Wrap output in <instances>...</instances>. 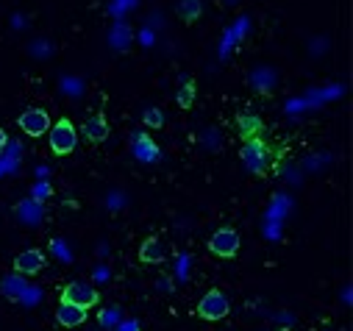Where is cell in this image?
Wrapping results in <instances>:
<instances>
[{"label": "cell", "mask_w": 353, "mask_h": 331, "mask_svg": "<svg viewBox=\"0 0 353 331\" xmlns=\"http://www.w3.org/2000/svg\"><path fill=\"white\" fill-rule=\"evenodd\" d=\"M98 301H101V295L90 281H70L61 290V301L59 303H70V306H78V309L90 312L92 306H98Z\"/></svg>", "instance_id": "1"}, {"label": "cell", "mask_w": 353, "mask_h": 331, "mask_svg": "<svg viewBox=\"0 0 353 331\" xmlns=\"http://www.w3.org/2000/svg\"><path fill=\"white\" fill-rule=\"evenodd\" d=\"M239 153H242L245 168L250 173H256V176H261L264 170L270 168V150H268V145H264L259 137L256 139H245V145H242Z\"/></svg>", "instance_id": "2"}, {"label": "cell", "mask_w": 353, "mask_h": 331, "mask_svg": "<svg viewBox=\"0 0 353 331\" xmlns=\"http://www.w3.org/2000/svg\"><path fill=\"white\" fill-rule=\"evenodd\" d=\"M75 148H78V131H75V126L64 117V120H59V123L50 128V150H53L56 156H70Z\"/></svg>", "instance_id": "3"}, {"label": "cell", "mask_w": 353, "mask_h": 331, "mask_svg": "<svg viewBox=\"0 0 353 331\" xmlns=\"http://www.w3.org/2000/svg\"><path fill=\"white\" fill-rule=\"evenodd\" d=\"M195 312H198V317L214 323V320H223V317L231 312V303H228V298H225L220 290H209V292L201 298V303H198Z\"/></svg>", "instance_id": "4"}, {"label": "cell", "mask_w": 353, "mask_h": 331, "mask_svg": "<svg viewBox=\"0 0 353 331\" xmlns=\"http://www.w3.org/2000/svg\"><path fill=\"white\" fill-rule=\"evenodd\" d=\"M209 251L214 257H223V259H231L239 254V234L234 228H220L214 231V237L209 239Z\"/></svg>", "instance_id": "5"}, {"label": "cell", "mask_w": 353, "mask_h": 331, "mask_svg": "<svg viewBox=\"0 0 353 331\" xmlns=\"http://www.w3.org/2000/svg\"><path fill=\"white\" fill-rule=\"evenodd\" d=\"M248 84L253 92H261V95H268L279 87V72L270 67V64H259L248 72Z\"/></svg>", "instance_id": "6"}, {"label": "cell", "mask_w": 353, "mask_h": 331, "mask_svg": "<svg viewBox=\"0 0 353 331\" xmlns=\"http://www.w3.org/2000/svg\"><path fill=\"white\" fill-rule=\"evenodd\" d=\"M17 123H20L23 134H28V137H42L45 131H50V117L45 109H28L20 114Z\"/></svg>", "instance_id": "7"}, {"label": "cell", "mask_w": 353, "mask_h": 331, "mask_svg": "<svg viewBox=\"0 0 353 331\" xmlns=\"http://www.w3.org/2000/svg\"><path fill=\"white\" fill-rule=\"evenodd\" d=\"M42 268H45V254L37 251V248H31V251H23L14 259V273L17 276H37Z\"/></svg>", "instance_id": "8"}, {"label": "cell", "mask_w": 353, "mask_h": 331, "mask_svg": "<svg viewBox=\"0 0 353 331\" xmlns=\"http://www.w3.org/2000/svg\"><path fill=\"white\" fill-rule=\"evenodd\" d=\"M14 217L23 223V225H39L42 217H45V206L34 198H23L17 206H14Z\"/></svg>", "instance_id": "9"}, {"label": "cell", "mask_w": 353, "mask_h": 331, "mask_svg": "<svg viewBox=\"0 0 353 331\" xmlns=\"http://www.w3.org/2000/svg\"><path fill=\"white\" fill-rule=\"evenodd\" d=\"M139 259H142L145 265H161V262L167 259V245H164L159 237L145 239L142 248H139Z\"/></svg>", "instance_id": "10"}, {"label": "cell", "mask_w": 353, "mask_h": 331, "mask_svg": "<svg viewBox=\"0 0 353 331\" xmlns=\"http://www.w3.org/2000/svg\"><path fill=\"white\" fill-rule=\"evenodd\" d=\"M81 131H83V137L90 139V142H103L109 137V123H106L103 114H90V117L83 120Z\"/></svg>", "instance_id": "11"}, {"label": "cell", "mask_w": 353, "mask_h": 331, "mask_svg": "<svg viewBox=\"0 0 353 331\" xmlns=\"http://www.w3.org/2000/svg\"><path fill=\"white\" fill-rule=\"evenodd\" d=\"M86 320V309H78V306H70V303H59L56 309V323L61 328H75Z\"/></svg>", "instance_id": "12"}, {"label": "cell", "mask_w": 353, "mask_h": 331, "mask_svg": "<svg viewBox=\"0 0 353 331\" xmlns=\"http://www.w3.org/2000/svg\"><path fill=\"white\" fill-rule=\"evenodd\" d=\"M236 128H239L242 139H256V137H261V131H264V123H261V117H259V114L242 112V114L236 117Z\"/></svg>", "instance_id": "13"}, {"label": "cell", "mask_w": 353, "mask_h": 331, "mask_svg": "<svg viewBox=\"0 0 353 331\" xmlns=\"http://www.w3.org/2000/svg\"><path fill=\"white\" fill-rule=\"evenodd\" d=\"M131 148H134V156L139 161H156L159 159V148L148 134H134V145Z\"/></svg>", "instance_id": "14"}, {"label": "cell", "mask_w": 353, "mask_h": 331, "mask_svg": "<svg viewBox=\"0 0 353 331\" xmlns=\"http://www.w3.org/2000/svg\"><path fill=\"white\" fill-rule=\"evenodd\" d=\"M0 292H3L9 301H23V295L28 292V284H26V279L23 276H6L3 281H0Z\"/></svg>", "instance_id": "15"}, {"label": "cell", "mask_w": 353, "mask_h": 331, "mask_svg": "<svg viewBox=\"0 0 353 331\" xmlns=\"http://www.w3.org/2000/svg\"><path fill=\"white\" fill-rule=\"evenodd\" d=\"M109 45H112L114 50H128V48H131V28H128L125 23H117V26L112 28V34H109Z\"/></svg>", "instance_id": "16"}, {"label": "cell", "mask_w": 353, "mask_h": 331, "mask_svg": "<svg viewBox=\"0 0 353 331\" xmlns=\"http://www.w3.org/2000/svg\"><path fill=\"white\" fill-rule=\"evenodd\" d=\"M201 12H203V3L201 0H179V17H184V20H198L201 17Z\"/></svg>", "instance_id": "17"}, {"label": "cell", "mask_w": 353, "mask_h": 331, "mask_svg": "<svg viewBox=\"0 0 353 331\" xmlns=\"http://www.w3.org/2000/svg\"><path fill=\"white\" fill-rule=\"evenodd\" d=\"M245 31H248V20L242 17V20H236V26H234V28H228V31H225V39H223V53H228V48H234Z\"/></svg>", "instance_id": "18"}, {"label": "cell", "mask_w": 353, "mask_h": 331, "mask_svg": "<svg viewBox=\"0 0 353 331\" xmlns=\"http://www.w3.org/2000/svg\"><path fill=\"white\" fill-rule=\"evenodd\" d=\"M98 323L103 325V328H117L120 325V306H109V309H103L101 314H98Z\"/></svg>", "instance_id": "19"}, {"label": "cell", "mask_w": 353, "mask_h": 331, "mask_svg": "<svg viewBox=\"0 0 353 331\" xmlns=\"http://www.w3.org/2000/svg\"><path fill=\"white\" fill-rule=\"evenodd\" d=\"M175 101H179V106H184V109L192 106V101H195V84H192V81H184V87L179 90Z\"/></svg>", "instance_id": "20"}, {"label": "cell", "mask_w": 353, "mask_h": 331, "mask_svg": "<svg viewBox=\"0 0 353 331\" xmlns=\"http://www.w3.org/2000/svg\"><path fill=\"white\" fill-rule=\"evenodd\" d=\"M61 84H64V92H70V95H81L83 92V81L81 78L67 75V78H61Z\"/></svg>", "instance_id": "21"}, {"label": "cell", "mask_w": 353, "mask_h": 331, "mask_svg": "<svg viewBox=\"0 0 353 331\" xmlns=\"http://www.w3.org/2000/svg\"><path fill=\"white\" fill-rule=\"evenodd\" d=\"M142 120H145V126H148V128H159V126L164 123V114H161L159 109H148Z\"/></svg>", "instance_id": "22"}, {"label": "cell", "mask_w": 353, "mask_h": 331, "mask_svg": "<svg viewBox=\"0 0 353 331\" xmlns=\"http://www.w3.org/2000/svg\"><path fill=\"white\" fill-rule=\"evenodd\" d=\"M31 53H34V56H48V53H53V50H50V45H48V39H37V42L31 45Z\"/></svg>", "instance_id": "23"}, {"label": "cell", "mask_w": 353, "mask_h": 331, "mask_svg": "<svg viewBox=\"0 0 353 331\" xmlns=\"http://www.w3.org/2000/svg\"><path fill=\"white\" fill-rule=\"evenodd\" d=\"M48 195H50V187H48V184H39V187H37V195H34V201H39V203H42Z\"/></svg>", "instance_id": "24"}, {"label": "cell", "mask_w": 353, "mask_h": 331, "mask_svg": "<svg viewBox=\"0 0 353 331\" xmlns=\"http://www.w3.org/2000/svg\"><path fill=\"white\" fill-rule=\"evenodd\" d=\"M139 42H142V45H153V31H150V28H142V31H139Z\"/></svg>", "instance_id": "25"}, {"label": "cell", "mask_w": 353, "mask_h": 331, "mask_svg": "<svg viewBox=\"0 0 353 331\" xmlns=\"http://www.w3.org/2000/svg\"><path fill=\"white\" fill-rule=\"evenodd\" d=\"M317 39H320V42L312 45V53H323V50L328 48V39H325V37H317Z\"/></svg>", "instance_id": "26"}, {"label": "cell", "mask_w": 353, "mask_h": 331, "mask_svg": "<svg viewBox=\"0 0 353 331\" xmlns=\"http://www.w3.org/2000/svg\"><path fill=\"white\" fill-rule=\"evenodd\" d=\"M114 331H139V325H137L134 320H128V323H123V325H117Z\"/></svg>", "instance_id": "27"}, {"label": "cell", "mask_w": 353, "mask_h": 331, "mask_svg": "<svg viewBox=\"0 0 353 331\" xmlns=\"http://www.w3.org/2000/svg\"><path fill=\"white\" fill-rule=\"evenodd\" d=\"M6 142H9V137H6V131H3V128H0V148H3Z\"/></svg>", "instance_id": "28"}, {"label": "cell", "mask_w": 353, "mask_h": 331, "mask_svg": "<svg viewBox=\"0 0 353 331\" xmlns=\"http://www.w3.org/2000/svg\"><path fill=\"white\" fill-rule=\"evenodd\" d=\"M225 3H236V0H225Z\"/></svg>", "instance_id": "29"}]
</instances>
